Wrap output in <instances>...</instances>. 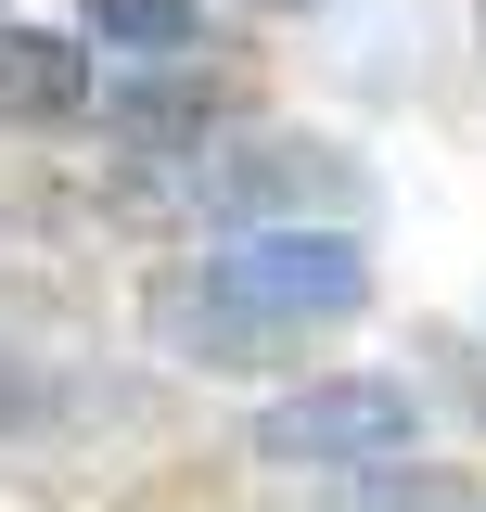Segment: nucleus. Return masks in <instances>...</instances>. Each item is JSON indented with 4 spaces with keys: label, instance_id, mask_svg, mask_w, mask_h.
Here are the masks:
<instances>
[{
    "label": "nucleus",
    "instance_id": "nucleus-1",
    "mask_svg": "<svg viewBox=\"0 0 486 512\" xmlns=\"http://www.w3.org/2000/svg\"><path fill=\"white\" fill-rule=\"evenodd\" d=\"M371 308V244L359 231H231L205 256L192 308L167 295V333H205V346H269V333H320V320Z\"/></svg>",
    "mask_w": 486,
    "mask_h": 512
},
{
    "label": "nucleus",
    "instance_id": "nucleus-2",
    "mask_svg": "<svg viewBox=\"0 0 486 512\" xmlns=\"http://www.w3.org/2000/svg\"><path fill=\"white\" fill-rule=\"evenodd\" d=\"M410 448V397L397 384H295V397H269L256 410V461H282V474H384Z\"/></svg>",
    "mask_w": 486,
    "mask_h": 512
},
{
    "label": "nucleus",
    "instance_id": "nucleus-3",
    "mask_svg": "<svg viewBox=\"0 0 486 512\" xmlns=\"http://www.w3.org/2000/svg\"><path fill=\"white\" fill-rule=\"evenodd\" d=\"M346 167L320 154V141H231V154H205L192 167V205H218V218H243V231H307L295 205H346Z\"/></svg>",
    "mask_w": 486,
    "mask_h": 512
},
{
    "label": "nucleus",
    "instance_id": "nucleus-4",
    "mask_svg": "<svg viewBox=\"0 0 486 512\" xmlns=\"http://www.w3.org/2000/svg\"><path fill=\"white\" fill-rule=\"evenodd\" d=\"M90 103V52L52 39V26H0V116L13 128H64Z\"/></svg>",
    "mask_w": 486,
    "mask_h": 512
},
{
    "label": "nucleus",
    "instance_id": "nucleus-5",
    "mask_svg": "<svg viewBox=\"0 0 486 512\" xmlns=\"http://www.w3.org/2000/svg\"><path fill=\"white\" fill-rule=\"evenodd\" d=\"M90 39H103V52H192V39H205V0H90Z\"/></svg>",
    "mask_w": 486,
    "mask_h": 512
},
{
    "label": "nucleus",
    "instance_id": "nucleus-6",
    "mask_svg": "<svg viewBox=\"0 0 486 512\" xmlns=\"http://www.w3.org/2000/svg\"><path fill=\"white\" fill-rule=\"evenodd\" d=\"M256 13H307V0H256Z\"/></svg>",
    "mask_w": 486,
    "mask_h": 512
}]
</instances>
